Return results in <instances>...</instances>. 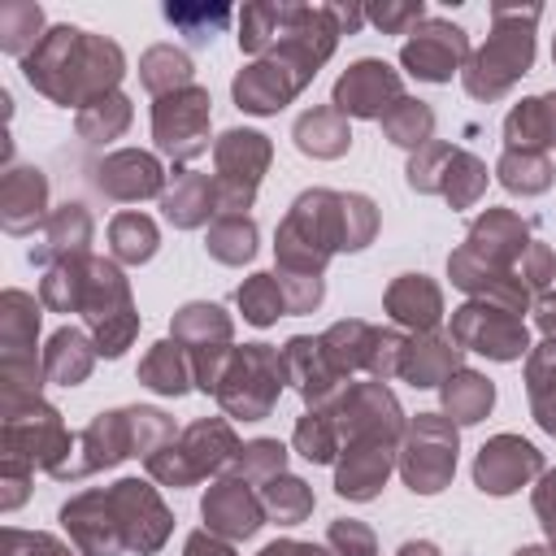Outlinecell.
Here are the masks:
<instances>
[{"label": "cell", "instance_id": "1", "mask_svg": "<svg viewBox=\"0 0 556 556\" xmlns=\"http://www.w3.org/2000/svg\"><path fill=\"white\" fill-rule=\"evenodd\" d=\"M504 452H508L504 439H495L491 447H482V456H478V482H482V491L504 495V491H513L521 482V473L539 469V452L530 443L513 439V456H504Z\"/></svg>", "mask_w": 556, "mask_h": 556}, {"label": "cell", "instance_id": "2", "mask_svg": "<svg viewBox=\"0 0 556 556\" xmlns=\"http://www.w3.org/2000/svg\"><path fill=\"white\" fill-rule=\"evenodd\" d=\"M391 91H395V78L387 74V65L361 61V65L348 70V78L339 83L334 100H339V109H352V113H378V100L391 96Z\"/></svg>", "mask_w": 556, "mask_h": 556}, {"label": "cell", "instance_id": "3", "mask_svg": "<svg viewBox=\"0 0 556 556\" xmlns=\"http://www.w3.org/2000/svg\"><path fill=\"white\" fill-rule=\"evenodd\" d=\"M204 517L213 526H222L226 534H252L261 526V508L235 482H222L213 495H204Z\"/></svg>", "mask_w": 556, "mask_h": 556}, {"label": "cell", "instance_id": "4", "mask_svg": "<svg viewBox=\"0 0 556 556\" xmlns=\"http://www.w3.org/2000/svg\"><path fill=\"white\" fill-rule=\"evenodd\" d=\"M460 52H465L460 30H456V26H439V43L417 39V43H408V48H404V61H408V65H413V74H421V78H447Z\"/></svg>", "mask_w": 556, "mask_h": 556}, {"label": "cell", "instance_id": "5", "mask_svg": "<svg viewBox=\"0 0 556 556\" xmlns=\"http://www.w3.org/2000/svg\"><path fill=\"white\" fill-rule=\"evenodd\" d=\"M447 408L460 417V421H478V413L491 408V382L473 378V374H460L452 387H447Z\"/></svg>", "mask_w": 556, "mask_h": 556}, {"label": "cell", "instance_id": "6", "mask_svg": "<svg viewBox=\"0 0 556 556\" xmlns=\"http://www.w3.org/2000/svg\"><path fill=\"white\" fill-rule=\"evenodd\" d=\"M239 304H243V313H248V321H256V326H265V321H274V317H278V308H282V295L274 291V282H269V274H256V282L239 291Z\"/></svg>", "mask_w": 556, "mask_h": 556}, {"label": "cell", "instance_id": "7", "mask_svg": "<svg viewBox=\"0 0 556 556\" xmlns=\"http://www.w3.org/2000/svg\"><path fill=\"white\" fill-rule=\"evenodd\" d=\"M265 504H269V513H278L282 521H300L304 517V508H308V491H304V482H274L269 491H265Z\"/></svg>", "mask_w": 556, "mask_h": 556}, {"label": "cell", "instance_id": "8", "mask_svg": "<svg viewBox=\"0 0 556 556\" xmlns=\"http://www.w3.org/2000/svg\"><path fill=\"white\" fill-rule=\"evenodd\" d=\"M169 352H174V343H156V356L143 365V378H148V387L178 395L187 382H182V369H178V361H174V365H165V361H169Z\"/></svg>", "mask_w": 556, "mask_h": 556}, {"label": "cell", "instance_id": "9", "mask_svg": "<svg viewBox=\"0 0 556 556\" xmlns=\"http://www.w3.org/2000/svg\"><path fill=\"white\" fill-rule=\"evenodd\" d=\"M261 556H326V552H317V547H300V543H274V547H265Z\"/></svg>", "mask_w": 556, "mask_h": 556}]
</instances>
